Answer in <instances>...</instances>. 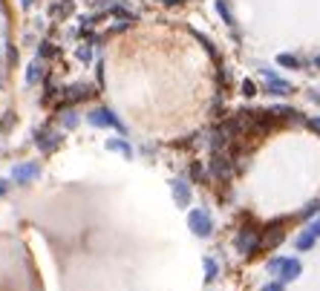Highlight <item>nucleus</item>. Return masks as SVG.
<instances>
[{"instance_id":"1","label":"nucleus","mask_w":320,"mask_h":291,"mask_svg":"<svg viewBox=\"0 0 320 291\" xmlns=\"http://www.w3.org/2000/svg\"><path fill=\"white\" fill-rule=\"evenodd\" d=\"M187 225H190V231H194L196 237H211L213 234V222L208 216V211H199V208L187 213Z\"/></svg>"},{"instance_id":"19","label":"nucleus","mask_w":320,"mask_h":291,"mask_svg":"<svg viewBox=\"0 0 320 291\" xmlns=\"http://www.w3.org/2000/svg\"><path fill=\"white\" fill-rule=\"evenodd\" d=\"M263 291H283V282H268V285H263Z\"/></svg>"},{"instance_id":"20","label":"nucleus","mask_w":320,"mask_h":291,"mask_svg":"<svg viewBox=\"0 0 320 291\" xmlns=\"http://www.w3.org/2000/svg\"><path fill=\"white\" fill-rule=\"evenodd\" d=\"M63 121H67V127H75V124H78V118H75V113H67V118H63Z\"/></svg>"},{"instance_id":"12","label":"nucleus","mask_w":320,"mask_h":291,"mask_svg":"<svg viewBox=\"0 0 320 291\" xmlns=\"http://www.w3.org/2000/svg\"><path fill=\"white\" fill-rule=\"evenodd\" d=\"M314 239H317V237H314V234H311V231L306 228V231L300 234V237H297V248H300V251H309V248L314 245Z\"/></svg>"},{"instance_id":"17","label":"nucleus","mask_w":320,"mask_h":291,"mask_svg":"<svg viewBox=\"0 0 320 291\" xmlns=\"http://www.w3.org/2000/svg\"><path fill=\"white\" fill-rule=\"evenodd\" d=\"M314 213H320V202H311V205H306V208L300 211V216H306V219H309V216H314Z\"/></svg>"},{"instance_id":"13","label":"nucleus","mask_w":320,"mask_h":291,"mask_svg":"<svg viewBox=\"0 0 320 291\" xmlns=\"http://www.w3.org/2000/svg\"><path fill=\"white\" fill-rule=\"evenodd\" d=\"M216 9H219V15H222L225 23H228V26H234V15L228 12V0H216Z\"/></svg>"},{"instance_id":"22","label":"nucleus","mask_w":320,"mask_h":291,"mask_svg":"<svg viewBox=\"0 0 320 291\" xmlns=\"http://www.w3.org/2000/svg\"><path fill=\"white\" fill-rule=\"evenodd\" d=\"M309 127H311L314 133H320V118H311V121H309Z\"/></svg>"},{"instance_id":"2","label":"nucleus","mask_w":320,"mask_h":291,"mask_svg":"<svg viewBox=\"0 0 320 291\" xmlns=\"http://www.w3.org/2000/svg\"><path fill=\"white\" fill-rule=\"evenodd\" d=\"M257 248V231L254 228H242L240 237H237V251L240 254H251Z\"/></svg>"},{"instance_id":"4","label":"nucleus","mask_w":320,"mask_h":291,"mask_svg":"<svg viewBox=\"0 0 320 291\" xmlns=\"http://www.w3.org/2000/svg\"><path fill=\"white\" fill-rule=\"evenodd\" d=\"M263 75H266V81H268V92H271V95H289V92H292V84H289V81H280L271 70H263Z\"/></svg>"},{"instance_id":"14","label":"nucleus","mask_w":320,"mask_h":291,"mask_svg":"<svg viewBox=\"0 0 320 291\" xmlns=\"http://www.w3.org/2000/svg\"><path fill=\"white\" fill-rule=\"evenodd\" d=\"M41 75H44V72H41V63H32V67H29V72H26V81H29V84H35V81L38 78H41Z\"/></svg>"},{"instance_id":"18","label":"nucleus","mask_w":320,"mask_h":291,"mask_svg":"<svg viewBox=\"0 0 320 291\" xmlns=\"http://www.w3.org/2000/svg\"><path fill=\"white\" fill-rule=\"evenodd\" d=\"M242 95H257V87H254V81H242Z\"/></svg>"},{"instance_id":"6","label":"nucleus","mask_w":320,"mask_h":291,"mask_svg":"<svg viewBox=\"0 0 320 291\" xmlns=\"http://www.w3.org/2000/svg\"><path fill=\"white\" fill-rule=\"evenodd\" d=\"M300 271H303L300 260H283V265H280V280H283V282H292V280H297V277H300Z\"/></svg>"},{"instance_id":"9","label":"nucleus","mask_w":320,"mask_h":291,"mask_svg":"<svg viewBox=\"0 0 320 291\" xmlns=\"http://www.w3.org/2000/svg\"><path fill=\"white\" fill-rule=\"evenodd\" d=\"M173 196H176V202L185 208V205L190 202V187H187L182 179H176V182H173Z\"/></svg>"},{"instance_id":"16","label":"nucleus","mask_w":320,"mask_h":291,"mask_svg":"<svg viewBox=\"0 0 320 291\" xmlns=\"http://www.w3.org/2000/svg\"><path fill=\"white\" fill-rule=\"evenodd\" d=\"M107 147H110V150H121L127 159H130V147H127L124 141H107Z\"/></svg>"},{"instance_id":"3","label":"nucleus","mask_w":320,"mask_h":291,"mask_svg":"<svg viewBox=\"0 0 320 291\" xmlns=\"http://www.w3.org/2000/svg\"><path fill=\"white\" fill-rule=\"evenodd\" d=\"M12 179L18 185H29L32 179H38V161H29V165H20V168L12 170Z\"/></svg>"},{"instance_id":"7","label":"nucleus","mask_w":320,"mask_h":291,"mask_svg":"<svg viewBox=\"0 0 320 291\" xmlns=\"http://www.w3.org/2000/svg\"><path fill=\"white\" fill-rule=\"evenodd\" d=\"M211 170H213V176H228L231 173V159L228 156H222L219 150H213V161H211Z\"/></svg>"},{"instance_id":"23","label":"nucleus","mask_w":320,"mask_h":291,"mask_svg":"<svg viewBox=\"0 0 320 291\" xmlns=\"http://www.w3.org/2000/svg\"><path fill=\"white\" fill-rule=\"evenodd\" d=\"M314 67H317V70H320V55H314Z\"/></svg>"},{"instance_id":"10","label":"nucleus","mask_w":320,"mask_h":291,"mask_svg":"<svg viewBox=\"0 0 320 291\" xmlns=\"http://www.w3.org/2000/svg\"><path fill=\"white\" fill-rule=\"evenodd\" d=\"M277 242H283V231H280V222H274V225L268 228L266 239H263V245H266V248H274Z\"/></svg>"},{"instance_id":"5","label":"nucleus","mask_w":320,"mask_h":291,"mask_svg":"<svg viewBox=\"0 0 320 291\" xmlns=\"http://www.w3.org/2000/svg\"><path fill=\"white\" fill-rule=\"evenodd\" d=\"M35 141H38V147H41L44 153H52L55 147L61 144V136H58L55 130H49V127H46V130L38 133V139H35Z\"/></svg>"},{"instance_id":"8","label":"nucleus","mask_w":320,"mask_h":291,"mask_svg":"<svg viewBox=\"0 0 320 291\" xmlns=\"http://www.w3.org/2000/svg\"><path fill=\"white\" fill-rule=\"evenodd\" d=\"M89 121H92V124H110V127L121 130V121H118L110 110H98V113H92V115H89Z\"/></svg>"},{"instance_id":"15","label":"nucleus","mask_w":320,"mask_h":291,"mask_svg":"<svg viewBox=\"0 0 320 291\" xmlns=\"http://www.w3.org/2000/svg\"><path fill=\"white\" fill-rule=\"evenodd\" d=\"M216 271H219L216 263H213V260H205V280H216Z\"/></svg>"},{"instance_id":"21","label":"nucleus","mask_w":320,"mask_h":291,"mask_svg":"<svg viewBox=\"0 0 320 291\" xmlns=\"http://www.w3.org/2000/svg\"><path fill=\"white\" fill-rule=\"evenodd\" d=\"M309 231L314 234V237H320V219H317V222H311V225H309Z\"/></svg>"},{"instance_id":"24","label":"nucleus","mask_w":320,"mask_h":291,"mask_svg":"<svg viewBox=\"0 0 320 291\" xmlns=\"http://www.w3.org/2000/svg\"><path fill=\"white\" fill-rule=\"evenodd\" d=\"M0 193H3V182H0Z\"/></svg>"},{"instance_id":"11","label":"nucleus","mask_w":320,"mask_h":291,"mask_svg":"<svg viewBox=\"0 0 320 291\" xmlns=\"http://www.w3.org/2000/svg\"><path fill=\"white\" fill-rule=\"evenodd\" d=\"M277 63L285 67V70H300V58H297V55H289V52L277 55Z\"/></svg>"}]
</instances>
